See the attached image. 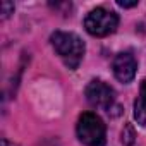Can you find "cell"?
I'll return each instance as SVG.
<instances>
[{"mask_svg": "<svg viewBox=\"0 0 146 146\" xmlns=\"http://www.w3.org/2000/svg\"><path fill=\"white\" fill-rule=\"evenodd\" d=\"M84 95H86V100L90 102V105L102 108V110H110L115 102V91L112 90V86H108L107 83H103L100 79H93L86 86Z\"/></svg>", "mask_w": 146, "mask_h": 146, "instance_id": "cell-4", "label": "cell"}, {"mask_svg": "<svg viewBox=\"0 0 146 146\" xmlns=\"http://www.w3.org/2000/svg\"><path fill=\"white\" fill-rule=\"evenodd\" d=\"M113 74L120 83H131L136 76L137 62L131 52H122L113 58Z\"/></svg>", "mask_w": 146, "mask_h": 146, "instance_id": "cell-5", "label": "cell"}, {"mask_svg": "<svg viewBox=\"0 0 146 146\" xmlns=\"http://www.w3.org/2000/svg\"><path fill=\"white\" fill-rule=\"evenodd\" d=\"M78 137L83 144L86 146H103L107 141V129L103 120L93 113V112H84L81 113L78 120Z\"/></svg>", "mask_w": 146, "mask_h": 146, "instance_id": "cell-2", "label": "cell"}, {"mask_svg": "<svg viewBox=\"0 0 146 146\" xmlns=\"http://www.w3.org/2000/svg\"><path fill=\"white\" fill-rule=\"evenodd\" d=\"M117 24H119V17L115 12L112 11H107L103 7H96L93 9L86 19H84V28L90 35L93 36H108L112 35L115 29H117Z\"/></svg>", "mask_w": 146, "mask_h": 146, "instance_id": "cell-3", "label": "cell"}, {"mask_svg": "<svg viewBox=\"0 0 146 146\" xmlns=\"http://www.w3.org/2000/svg\"><path fill=\"white\" fill-rule=\"evenodd\" d=\"M134 119L137 120V124L146 127V78L141 81L139 95L134 102Z\"/></svg>", "mask_w": 146, "mask_h": 146, "instance_id": "cell-6", "label": "cell"}, {"mask_svg": "<svg viewBox=\"0 0 146 146\" xmlns=\"http://www.w3.org/2000/svg\"><path fill=\"white\" fill-rule=\"evenodd\" d=\"M50 41L57 55L64 60V64L69 69H78L84 55V43L78 35L65 33V31H55L50 36Z\"/></svg>", "mask_w": 146, "mask_h": 146, "instance_id": "cell-1", "label": "cell"}, {"mask_svg": "<svg viewBox=\"0 0 146 146\" xmlns=\"http://www.w3.org/2000/svg\"><path fill=\"white\" fill-rule=\"evenodd\" d=\"M0 9H2V12H0V14H2V19H5V17H9L11 12L14 11V5H12L11 2H2V4H0Z\"/></svg>", "mask_w": 146, "mask_h": 146, "instance_id": "cell-7", "label": "cell"}, {"mask_svg": "<svg viewBox=\"0 0 146 146\" xmlns=\"http://www.w3.org/2000/svg\"><path fill=\"white\" fill-rule=\"evenodd\" d=\"M117 5H120V7H124V9H129V7H136L137 2H122V0H119Z\"/></svg>", "mask_w": 146, "mask_h": 146, "instance_id": "cell-8", "label": "cell"}]
</instances>
